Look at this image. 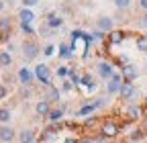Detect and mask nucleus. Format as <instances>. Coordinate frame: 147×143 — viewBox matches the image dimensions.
<instances>
[{
	"instance_id": "10",
	"label": "nucleus",
	"mask_w": 147,
	"mask_h": 143,
	"mask_svg": "<svg viewBox=\"0 0 147 143\" xmlns=\"http://www.w3.org/2000/svg\"><path fill=\"white\" fill-rule=\"evenodd\" d=\"M35 113L39 115V117H47V115L51 113V102H49V100H45V98H43V100H39V102L35 104Z\"/></svg>"
},
{
	"instance_id": "23",
	"label": "nucleus",
	"mask_w": 147,
	"mask_h": 143,
	"mask_svg": "<svg viewBox=\"0 0 147 143\" xmlns=\"http://www.w3.org/2000/svg\"><path fill=\"white\" fill-rule=\"evenodd\" d=\"M96 109H94V106H92V104H84L82 106V109L76 113V117H86V115H92V113H94Z\"/></svg>"
},
{
	"instance_id": "18",
	"label": "nucleus",
	"mask_w": 147,
	"mask_h": 143,
	"mask_svg": "<svg viewBox=\"0 0 147 143\" xmlns=\"http://www.w3.org/2000/svg\"><path fill=\"white\" fill-rule=\"evenodd\" d=\"M10 65H12L10 51H0V67H10Z\"/></svg>"
},
{
	"instance_id": "39",
	"label": "nucleus",
	"mask_w": 147,
	"mask_h": 143,
	"mask_svg": "<svg viewBox=\"0 0 147 143\" xmlns=\"http://www.w3.org/2000/svg\"><path fill=\"white\" fill-rule=\"evenodd\" d=\"M139 8H141L143 12H147V0H139Z\"/></svg>"
},
{
	"instance_id": "3",
	"label": "nucleus",
	"mask_w": 147,
	"mask_h": 143,
	"mask_svg": "<svg viewBox=\"0 0 147 143\" xmlns=\"http://www.w3.org/2000/svg\"><path fill=\"white\" fill-rule=\"evenodd\" d=\"M123 74H117L115 72V76L108 80V84H106V92L110 94V96H115V94H119L121 92V86H123Z\"/></svg>"
},
{
	"instance_id": "30",
	"label": "nucleus",
	"mask_w": 147,
	"mask_h": 143,
	"mask_svg": "<svg viewBox=\"0 0 147 143\" xmlns=\"http://www.w3.org/2000/svg\"><path fill=\"white\" fill-rule=\"evenodd\" d=\"M90 37H92V41H94V43H100V41H102V39H104V33H102V31H98V29H96V31H94V33H92V35H90Z\"/></svg>"
},
{
	"instance_id": "26",
	"label": "nucleus",
	"mask_w": 147,
	"mask_h": 143,
	"mask_svg": "<svg viewBox=\"0 0 147 143\" xmlns=\"http://www.w3.org/2000/svg\"><path fill=\"white\" fill-rule=\"evenodd\" d=\"M127 115L131 117V119H139L141 109H139V106H135V104H131V106H127Z\"/></svg>"
},
{
	"instance_id": "27",
	"label": "nucleus",
	"mask_w": 147,
	"mask_h": 143,
	"mask_svg": "<svg viewBox=\"0 0 147 143\" xmlns=\"http://www.w3.org/2000/svg\"><path fill=\"white\" fill-rule=\"evenodd\" d=\"M125 39V33H121V31H113V33H110V43H121Z\"/></svg>"
},
{
	"instance_id": "4",
	"label": "nucleus",
	"mask_w": 147,
	"mask_h": 143,
	"mask_svg": "<svg viewBox=\"0 0 147 143\" xmlns=\"http://www.w3.org/2000/svg\"><path fill=\"white\" fill-rule=\"evenodd\" d=\"M96 72H98V76H100L102 80L108 82L110 78L115 76V65L110 63V61H100V63L96 65Z\"/></svg>"
},
{
	"instance_id": "13",
	"label": "nucleus",
	"mask_w": 147,
	"mask_h": 143,
	"mask_svg": "<svg viewBox=\"0 0 147 143\" xmlns=\"http://www.w3.org/2000/svg\"><path fill=\"white\" fill-rule=\"evenodd\" d=\"M45 100H49V102H59V100H61V90H57L55 86H49L47 92H45Z\"/></svg>"
},
{
	"instance_id": "42",
	"label": "nucleus",
	"mask_w": 147,
	"mask_h": 143,
	"mask_svg": "<svg viewBox=\"0 0 147 143\" xmlns=\"http://www.w3.org/2000/svg\"><path fill=\"white\" fill-rule=\"evenodd\" d=\"M4 6H6V4H4V0H0V12L4 10Z\"/></svg>"
},
{
	"instance_id": "34",
	"label": "nucleus",
	"mask_w": 147,
	"mask_h": 143,
	"mask_svg": "<svg viewBox=\"0 0 147 143\" xmlns=\"http://www.w3.org/2000/svg\"><path fill=\"white\" fill-rule=\"evenodd\" d=\"M21 4H23V8H31V6L39 4V0H21Z\"/></svg>"
},
{
	"instance_id": "24",
	"label": "nucleus",
	"mask_w": 147,
	"mask_h": 143,
	"mask_svg": "<svg viewBox=\"0 0 147 143\" xmlns=\"http://www.w3.org/2000/svg\"><path fill=\"white\" fill-rule=\"evenodd\" d=\"M92 106H94V109H104V106L108 104V98H104V96H98V98H94L90 102Z\"/></svg>"
},
{
	"instance_id": "37",
	"label": "nucleus",
	"mask_w": 147,
	"mask_h": 143,
	"mask_svg": "<svg viewBox=\"0 0 147 143\" xmlns=\"http://www.w3.org/2000/svg\"><path fill=\"white\" fill-rule=\"evenodd\" d=\"M6 96H8V88L0 84V100H2V98H6Z\"/></svg>"
},
{
	"instance_id": "2",
	"label": "nucleus",
	"mask_w": 147,
	"mask_h": 143,
	"mask_svg": "<svg viewBox=\"0 0 147 143\" xmlns=\"http://www.w3.org/2000/svg\"><path fill=\"white\" fill-rule=\"evenodd\" d=\"M21 49H23V55H25V59H29V61H33V59H35V57L41 53L39 45H37L35 41H29V39L23 43V47H21Z\"/></svg>"
},
{
	"instance_id": "31",
	"label": "nucleus",
	"mask_w": 147,
	"mask_h": 143,
	"mask_svg": "<svg viewBox=\"0 0 147 143\" xmlns=\"http://www.w3.org/2000/svg\"><path fill=\"white\" fill-rule=\"evenodd\" d=\"M41 53H43L45 57H51L53 53H55V47H53V45L49 43V45H45V47H43V51H41Z\"/></svg>"
},
{
	"instance_id": "15",
	"label": "nucleus",
	"mask_w": 147,
	"mask_h": 143,
	"mask_svg": "<svg viewBox=\"0 0 147 143\" xmlns=\"http://www.w3.org/2000/svg\"><path fill=\"white\" fill-rule=\"evenodd\" d=\"M102 133H104V137H115L119 133V127L115 123H104L102 125Z\"/></svg>"
},
{
	"instance_id": "7",
	"label": "nucleus",
	"mask_w": 147,
	"mask_h": 143,
	"mask_svg": "<svg viewBox=\"0 0 147 143\" xmlns=\"http://www.w3.org/2000/svg\"><path fill=\"white\" fill-rule=\"evenodd\" d=\"M14 137H16V131L10 125H2L0 127V141L2 143H10V141H14Z\"/></svg>"
},
{
	"instance_id": "20",
	"label": "nucleus",
	"mask_w": 147,
	"mask_h": 143,
	"mask_svg": "<svg viewBox=\"0 0 147 143\" xmlns=\"http://www.w3.org/2000/svg\"><path fill=\"white\" fill-rule=\"evenodd\" d=\"M143 139H145V131L143 129H135L131 135H129V141H131V143H139Z\"/></svg>"
},
{
	"instance_id": "8",
	"label": "nucleus",
	"mask_w": 147,
	"mask_h": 143,
	"mask_svg": "<svg viewBox=\"0 0 147 143\" xmlns=\"http://www.w3.org/2000/svg\"><path fill=\"white\" fill-rule=\"evenodd\" d=\"M18 80H21L23 86H31L35 80V72H31L29 67H21L18 69Z\"/></svg>"
},
{
	"instance_id": "11",
	"label": "nucleus",
	"mask_w": 147,
	"mask_h": 143,
	"mask_svg": "<svg viewBox=\"0 0 147 143\" xmlns=\"http://www.w3.org/2000/svg\"><path fill=\"white\" fill-rule=\"evenodd\" d=\"M18 141L21 143H35L37 141V133L33 129H23L21 133H18Z\"/></svg>"
},
{
	"instance_id": "16",
	"label": "nucleus",
	"mask_w": 147,
	"mask_h": 143,
	"mask_svg": "<svg viewBox=\"0 0 147 143\" xmlns=\"http://www.w3.org/2000/svg\"><path fill=\"white\" fill-rule=\"evenodd\" d=\"M18 19H21V23H33L35 21V14L31 8H23L21 12H18Z\"/></svg>"
},
{
	"instance_id": "36",
	"label": "nucleus",
	"mask_w": 147,
	"mask_h": 143,
	"mask_svg": "<svg viewBox=\"0 0 147 143\" xmlns=\"http://www.w3.org/2000/svg\"><path fill=\"white\" fill-rule=\"evenodd\" d=\"M139 27L141 29H147V12H143V16L139 19Z\"/></svg>"
},
{
	"instance_id": "21",
	"label": "nucleus",
	"mask_w": 147,
	"mask_h": 143,
	"mask_svg": "<svg viewBox=\"0 0 147 143\" xmlns=\"http://www.w3.org/2000/svg\"><path fill=\"white\" fill-rule=\"evenodd\" d=\"M88 90H96V82H94V78H92L90 74H86V76H82V80H80Z\"/></svg>"
},
{
	"instance_id": "41",
	"label": "nucleus",
	"mask_w": 147,
	"mask_h": 143,
	"mask_svg": "<svg viewBox=\"0 0 147 143\" xmlns=\"http://www.w3.org/2000/svg\"><path fill=\"white\" fill-rule=\"evenodd\" d=\"M78 143H96L94 139H88V137H84V139H78Z\"/></svg>"
},
{
	"instance_id": "12",
	"label": "nucleus",
	"mask_w": 147,
	"mask_h": 143,
	"mask_svg": "<svg viewBox=\"0 0 147 143\" xmlns=\"http://www.w3.org/2000/svg\"><path fill=\"white\" fill-rule=\"evenodd\" d=\"M63 115H65V104H61L59 109H51V113L47 115V119H49L51 123H61Z\"/></svg>"
},
{
	"instance_id": "33",
	"label": "nucleus",
	"mask_w": 147,
	"mask_h": 143,
	"mask_svg": "<svg viewBox=\"0 0 147 143\" xmlns=\"http://www.w3.org/2000/svg\"><path fill=\"white\" fill-rule=\"evenodd\" d=\"M137 47H139L141 51H147V37H139V39H137Z\"/></svg>"
},
{
	"instance_id": "5",
	"label": "nucleus",
	"mask_w": 147,
	"mask_h": 143,
	"mask_svg": "<svg viewBox=\"0 0 147 143\" xmlns=\"http://www.w3.org/2000/svg\"><path fill=\"white\" fill-rule=\"evenodd\" d=\"M96 29L102 33H113L115 31V21L110 16H98L96 19Z\"/></svg>"
},
{
	"instance_id": "43",
	"label": "nucleus",
	"mask_w": 147,
	"mask_h": 143,
	"mask_svg": "<svg viewBox=\"0 0 147 143\" xmlns=\"http://www.w3.org/2000/svg\"><path fill=\"white\" fill-rule=\"evenodd\" d=\"M10 2H12V0H10Z\"/></svg>"
},
{
	"instance_id": "28",
	"label": "nucleus",
	"mask_w": 147,
	"mask_h": 143,
	"mask_svg": "<svg viewBox=\"0 0 147 143\" xmlns=\"http://www.w3.org/2000/svg\"><path fill=\"white\" fill-rule=\"evenodd\" d=\"M55 74H57V78L65 80V78L69 76V67H67V65H59V67H57V72H55Z\"/></svg>"
},
{
	"instance_id": "14",
	"label": "nucleus",
	"mask_w": 147,
	"mask_h": 143,
	"mask_svg": "<svg viewBox=\"0 0 147 143\" xmlns=\"http://www.w3.org/2000/svg\"><path fill=\"white\" fill-rule=\"evenodd\" d=\"M61 25H63V19H61L59 14L51 12V14L47 16V27H49V29H59Z\"/></svg>"
},
{
	"instance_id": "19",
	"label": "nucleus",
	"mask_w": 147,
	"mask_h": 143,
	"mask_svg": "<svg viewBox=\"0 0 147 143\" xmlns=\"http://www.w3.org/2000/svg\"><path fill=\"white\" fill-rule=\"evenodd\" d=\"M10 119H12V111L6 109V106H0V123H2V125H8Z\"/></svg>"
},
{
	"instance_id": "32",
	"label": "nucleus",
	"mask_w": 147,
	"mask_h": 143,
	"mask_svg": "<svg viewBox=\"0 0 147 143\" xmlns=\"http://www.w3.org/2000/svg\"><path fill=\"white\" fill-rule=\"evenodd\" d=\"M21 29H23L27 35H35V29L31 27V23H21Z\"/></svg>"
},
{
	"instance_id": "40",
	"label": "nucleus",
	"mask_w": 147,
	"mask_h": 143,
	"mask_svg": "<svg viewBox=\"0 0 147 143\" xmlns=\"http://www.w3.org/2000/svg\"><path fill=\"white\" fill-rule=\"evenodd\" d=\"M63 143H78V139H76V137H65Z\"/></svg>"
},
{
	"instance_id": "38",
	"label": "nucleus",
	"mask_w": 147,
	"mask_h": 143,
	"mask_svg": "<svg viewBox=\"0 0 147 143\" xmlns=\"http://www.w3.org/2000/svg\"><path fill=\"white\" fill-rule=\"evenodd\" d=\"M41 33H43V37H51V29H49V27H45V25H43Z\"/></svg>"
},
{
	"instance_id": "29",
	"label": "nucleus",
	"mask_w": 147,
	"mask_h": 143,
	"mask_svg": "<svg viewBox=\"0 0 147 143\" xmlns=\"http://www.w3.org/2000/svg\"><path fill=\"white\" fill-rule=\"evenodd\" d=\"M74 88H76V86L71 84V80H63L61 82V92H71Z\"/></svg>"
},
{
	"instance_id": "6",
	"label": "nucleus",
	"mask_w": 147,
	"mask_h": 143,
	"mask_svg": "<svg viewBox=\"0 0 147 143\" xmlns=\"http://www.w3.org/2000/svg\"><path fill=\"white\" fill-rule=\"evenodd\" d=\"M121 98L123 100H131V98H135L137 96V88H135V84L133 82H123V86H121Z\"/></svg>"
},
{
	"instance_id": "9",
	"label": "nucleus",
	"mask_w": 147,
	"mask_h": 143,
	"mask_svg": "<svg viewBox=\"0 0 147 143\" xmlns=\"http://www.w3.org/2000/svg\"><path fill=\"white\" fill-rule=\"evenodd\" d=\"M123 78H125V82H133V80H137L139 78V69L135 67V65H125L123 67Z\"/></svg>"
},
{
	"instance_id": "1",
	"label": "nucleus",
	"mask_w": 147,
	"mask_h": 143,
	"mask_svg": "<svg viewBox=\"0 0 147 143\" xmlns=\"http://www.w3.org/2000/svg\"><path fill=\"white\" fill-rule=\"evenodd\" d=\"M35 78L39 80L45 88L53 86V84H51V69H49V65H45V63H39V65L35 67Z\"/></svg>"
},
{
	"instance_id": "22",
	"label": "nucleus",
	"mask_w": 147,
	"mask_h": 143,
	"mask_svg": "<svg viewBox=\"0 0 147 143\" xmlns=\"http://www.w3.org/2000/svg\"><path fill=\"white\" fill-rule=\"evenodd\" d=\"M10 29H12L10 19H0V33H2V35H8V33H10Z\"/></svg>"
},
{
	"instance_id": "17",
	"label": "nucleus",
	"mask_w": 147,
	"mask_h": 143,
	"mask_svg": "<svg viewBox=\"0 0 147 143\" xmlns=\"http://www.w3.org/2000/svg\"><path fill=\"white\" fill-rule=\"evenodd\" d=\"M71 55H74V49L69 45L61 43L59 45V59H71Z\"/></svg>"
},
{
	"instance_id": "35",
	"label": "nucleus",
	"mask_w": 147,
	"mask_h": 143,
	"mask_svg": "<svg viewBox=\"0 0 147 143\" xmlns=\"http://www.w3.org/2000/svg\"><path fill=\"white\" fill-rule=\"evenodd\" d=\"M31 94H33V90H31V88H29V86H23V90H21V96H23V98H29Z\"/></svg>"
},
{
	"instance_id": "25",
	"label": "nucleus",
	"mask_w": 147,
	"mask_h": 143,
	"mask_svg": "<svg viewBox=\"0 0 147 143\" xmlns=\"http://www.w3.org/2000/svg\"><path fill=\"white\" fill-rule=\"evenodd\" d=\"M113 2H115V6H117L119 10H127V8H131L133 0H113Z\"/></svg>"
}]
</instances>
